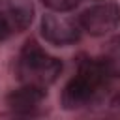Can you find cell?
<instances>
[{
	"mask_svg": "<svg viewBox=\"0 0 120 120\" xmlns=\"http://www.w3.org/2000/svg\"><path fill=\"white\" fill-rule=\"evenodd\" d=\"M62 71V62L47 54L36 41H28L17 60V77L22 84L45 88L52 84Z\"/></svg>",
	"mask_w": 120,
	"mask_h": 120,
	"instance_id": "cell-2",
	"label": "cell"
},
{
	"mask_svg": "<svg viewBox=\"0 0 120 120\" xmlns=\"http://www.w3.org/2000/svg\"><path fill=\"white\" fill-rule=\"evenodd\" d=\"M111 107H112V109H116V111H120V92L111 99Z\"/></svg>",
	"mask_w": 120,
	"mask_h": 120,
	"instance_id": "cell-9",
	"label": "cell"
},
{
	"mask_svg": "<svg viewBox=\"0 0 120 120\" xmlns=\"http://www.w3.org/2000/svg\"><path fill=\"white\" fill-rule=\"evenodd\" d=\"M114 43H116V47L120 49V38H116V39H114Z\"/></svg>",
	"mask_w": 120,
	"mask_h": 120,
	"instance_id": "cell-10",
	"label": "cell"
},
{
	"mask_svg": "<svg viewBox=\"0 0 120 120\" xmlns=\"http://www.w3.org/2000/svg\"><path fill=\"white\" fill-rule=\"evenodd\" d=\"M11 32H13V28L9 26V22L0 15V41H6L11 36Z\"/></svg>",
	"mask_w": 120,
	"mask_h": 120,
	"instance_id": "cell-8",
	"label": "cell"
},
{
	"mask_svg": "<svg viewBox=\"0 0 120 120\" xmlns=\"http://www.w3.org/2000/svg\"><path fill=\"white\" fill-rule=\"evenodd\" d=\"M43 98H45V88L24 84L8 96V105L15 112H30L43 101Z\"/></svg>",
	"mask_w": 120,
	"mask_h": 120,
	"instance_id": "cell-6",
	"label": "cell"
},
{
	"mask_svg": "<svg viewBox=\"0 0 120 120\" xmlns=\"http://www.w3.org/2000/svg\"><path fill=\"white\" fill-rule=\"evenodd\" d=\"M79 24L90 36H105L120 24V8L112 2L92 6L79 15Z\"/></svg>",
	"mask_w": 120,
	"mask_h": 120,
	"instance_id": "cell-3",
	"label": "cell"
},
{
	"mask_svg": "<svg viewBox=\"0 0 120 120\" xmlns=\"http://www.w3.org/2000/svg\"><path fill=\"white\" fill-rule=\"evenodd\" d=\"M118 75V66L111 60H84L79 66V73L66 84L62 92L64 109H79L86 105L98 90Z\"/></svg>",
	"mask_w": 120,
	"mask_h": 120,
	"instance_id": "cell-1",
	"label": "cell"
},
{
	"mask_svg": "<svg viewBox=\"0 0 120 120\" xmlns=\"http://www.w3.org/2000/svg\"><path fill=\"white\" fill-rule=\"evenodd\" d=\"M0 15L17 32L24 30L34 17V6L30 0H0Z\"/></svg>",
	"mask_w": 120,
	"mask_h": 120,
	"instance_id": "cell-5",
	"label": "cell"
},
{
	"mask_svg": "<svg viewBox=\"0 0 120 120\" xmlns=\"http://www.w3.org/2000/svg\"><path fill=\"white\" fill-rule=\"evenodd\" d=\"M41 2H43V6H47L49 9L58 11V13H64V11L75 9L81 0H41Z\"/></svg>",
	"mask_w": 120,
	"mask_h": 120,
	"instance_id": "cell-7",
	"label": "cell"
},
{
	"mask_svg": "<svg viewBox=\"0 0 120 120\" xmlns=\"http://www.w3.org/2000/svg\"><path fill=\"white\" fill-rule=\"evenodd\" d=\"M41 36L52 45H71L81 38V24L66 15H43L41 19Z\"/></svg>",
	"mask_w": 120,
	"mask_h": 120,
	"instance_id": "cell-4",
	"label": "cell"
}]
</instances>
